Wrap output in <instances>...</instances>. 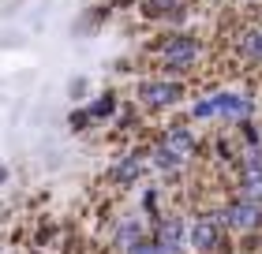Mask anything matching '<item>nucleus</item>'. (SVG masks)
I'll return each instance as SVG.
<instances>
[{
  "mask_svg": "<svg viewBox=\"0 0 262 254\" xmlns=\"http://www.w3.org/2000/svg\"><path fill=\"white\" fill-rule=\"evenodd\" d=\"M154 157H158V165H169V168L191 161V157H195V135H191L187 127H169V131L161 135Z\"/></svg>",
  "mask_w": 262,
  "mask_h": 254,
  "instance_id": "f257e3e1",
  "label": "nucleus"
},
{
  "mask_svg": "<svg viewBox=\"0 0 262 254\" xmlns=\"http://www.w3.org/2000/svg\"><path fill=\"white\" fill-rule=\"evenodd\" d=\"M158 56H161V67L187 71V67H195V60H199V41L191 34H172V38H165L158 45Z\"/></svg>",
  "mask_w": 262,
  "mask_h": 254,
  "instance_id": "f03ea898",
  "label": "nucleus"
},
{
  "mask_svg": "<svg viewBox=\"0 0 262 254\" xmlns=\"http://www.w3.org/2000/svg\"><path fill=\"white\" fill-rule=\"evenodd\" d=\"M135 98L142 105H150V108H169V105H176L184 98V86L180 82H169V79H146V82H139Z\"/></svg>",
  "mask_w": 262,
  "mask_h": 254,
  "instance_id": "7ed1b4c3",
  "label": "nucleus"
},
{
  "mask_svg": "<svg viewBox=\"0 0 262 254\" xmlns=\"http://www.w3.org/2000/svg\"><path fill=\"white\" fill-rule=\"evenodd\" d=\"M251 101L240 94H210V98L195 101V116H244Z\"/></svg>",
  "mask_w": 262,
  "mask_h": 254,
  "instance_id": "20e7f679",
  "label": "nucleus"
},
{
  "mask_svg": "<svg viewBox=\"0 0 262 254\" xmlns=\"http://www.w3.org/2000/svg\"><path fill=\"white\" fill-rule=\"evenodd\" d=\"M244 49H247V56H251V60H262V27L251 30V34L244 38Z\"/></svg>",
  "mask_w": 262,
  "mask_h": 254,
  "instance_id": "39448f33",
  "label": "nucleus"
},
{
  "mask_svg": "<svg viewBox=\"0 0 262 254\" xmlns=\"http://www.w3.org/2000/svg\"><path fill=\"white\" fill-rule=\"evenodd\" d=\"M150 11H154V15H165V11H176V8H180V0H150Z\"/></svg>",
  "mask_w": 262,
  "mask_h": 254,
  "instance_id": "423d86ee",
  "label": "nucleus"
}]
</instances>
